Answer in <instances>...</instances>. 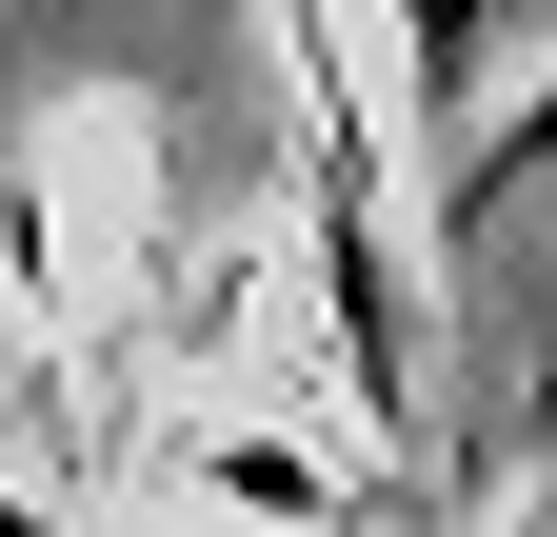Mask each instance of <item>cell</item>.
Segmentation results:
<instances>
[{
	"mask_svg": "<svg viewBox=\"0 0 557 537\" xmlns=\"http://www.w3.org/2000/svg\"><path fill=\"white\" fill-rule=\"evenodd\" d=\"M537 40V0H398V80H418V120L438 140H478V80Z\"/></svg>",
	"mask_w": 557,
	"mask_h": 537,
	"instance_id": "cell-2",
	"label": "cell"
},
{
	"mask_svg": "<svg viewBox=\"0 0 557 537\" xmlns=\"http://www.w3.org/2000/svg\"><path fill=\"white\" fill-rule=\"evenodd\" d=\"M199 478L259 498V517H319V458H259V438H199Z\"/></svg>",
	"mask_w": 557,
	"mask_h": 537,
	"instance_id": "cell-3",
	"label": "cell"
},
{
	"mask_svg": "<svg viewBox=\"0 0 557 537\" xmlns=\"http://www.w3.org/2000/svg\"><path fill=\"white\" fill-rule=\"evenodd\" d=\"M0 537H60V517H40V498H0Z\"/></svg>",
	"mask_w": 557,
	"mask_h": 537,
	"instance_id": "cell-4",
	"label": "cell"
},
{
	"mask_svg": "<svg viewBox=\"0 0 557 537\" xmlns=\"http://www.w3.org/2000/svg\"><path fill=\"white\" fill-rule=\"evenodd\" d=\"M278 60H299V140H319V319H338V378H359V419H418V299H398V239H379V120H359L338 0H278Z\"/></svg>",
	"mask_w": 557,
	"mask_h": 537,
	"instance_id": "cell-1",
	"label": "cell"
}]
</instances>
